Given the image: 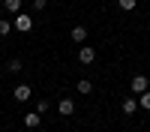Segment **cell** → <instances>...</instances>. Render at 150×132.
<instances>
[{
  "label": "cell",
  "mask_w": 150,
  "mask_h": 132,
  "mask_svg": "<svg viewBox=\"0 0 150 132\" xmlns=\"http://www.w3.org/2000/svg\"><path fill=\"white\" fill-rule=\"evenodd\" d=\"M12 27H15V30H21V33H27V30H33V18H30V15H24V12H18Z\"/></svg>",
  "instance_id": "1"
},
{
  "label": "cell",
  "mask_w": 150,
  "mask_h": 132,
  "mask_svg": "<svg viewBox=\"0 0 150 132\" xmlns=\"http://www.w3.org/2000/svg\"><path fill=\"white\" fill-rule=\"evenodd\" d=\"M147 84H150V81H147L144 75H135L129 87H132V93H138V96H141V93H147Z\"/></svg>",
  "instance_id": "2"
},
{
  "label": "cell",
  "mask_w": 150,
  "mask_h": 132,
  "mask_svg": "<svg viewBox=\"0 0 150 132\" xmlns=\"http://www.w3.org/2000/svg\"><path fill=\"white\" fill-rule=\"evenodd\" d=\"M30 96H33V90H30V84H18V87H15V99H18V102H27Z\"/></svg>",
  "instance_id": "3"
},
{
  "label": "cell",
  "mask_w": 150,
  "mask_h": 132,
  "mask_svg": "<svg viewBox=\"0 0 150 132\" xmlns=\"http://www.w3.org/2000/svg\"><path fill=\"white\" fill-rule=\"evenodd\" d=\"M78 60H81V63H93V60H96V51H93L90 45H84L81 51H78Z\"/></svg>",
  "instance_id": "4"
},
{
  "label": "cell",
  "mask_w": 150,
  "mask_h": 132,
  "mask_svg": "<svg viewBox=\"0 0 150 132\" xmlns=\"http://www.w3.org/2000/svg\"><path fill=\"white\" fill-rule=\"evenodd\" d=\"M57 111L63 114V117H69V114L75 111V105H72V99H60V102H57Z\"/></svg>",
  "instance_id": "5"
},
{
  "label": "cell",
  "mask_w": 150,
  "mask_h": 132,
  "mask_svg": "<svg viewBox=\"0 0 150 132\" xmlns=\"http://www.w3.org/2000/svg\"><path fill=\"white\" fill-rule=\"evenodd\" d=\"M135 111H138V99H132V96L123 99V114H135Z\"/></svg>",
  "instance_id": "6"
},
{
  "label": "cell",
  "mask_w": 150,
  "mask_h": 132,
  "mask_svg": "<svg viewBox=\"0 0 150 132\" xmlns=\"http://www.w3.org/2000/svg\"><path fill=\"white\" fill-rule=\"evenodd\" d=\"M84 39H87V27H81V24L72 27V42H84Z\"/></svg>",
  "instance_id": "7"
},
{
  "label": "cell",
  "mask_w": 150,
  "mask_h": 132,
  "mask_svg": "<svg viewBox=\"0 0 150 132\" xmlns=\"http://www.w3.org/2000/svg\"><path fill=\"white\" fill-rule=\"evenodd\" d=\"M24 126H27V129H36V126H39V114H24Z\"/></svg>",
  "instance_id": "8"
},
{
  "label": "cell",
  "mask_w": 150,
  "mask_h": 132,
  "mask_svg": "<svg viewBox=\"0 0 150 132\" xmlns=\"http://www.w3.org/2000/svg\"><path fill=\"white\" fill-rule=\"evenodd\" d=\"M3 6H6V12H21V0H3Z\"/></svg>",
  "instance_id": "9"
},
{
  "label": "cell",
  "mask_w": 150,
  "mask_h": 132,
  "mask_svg": "<svg viewBox=\"0 0 150 132\" xmlns=\"http://www.w3.org/2000/svg\"><path fill=\"white\" fill-rule=\"evenodd\" d=\"M138 108H144V111H150V90L138 96Z\"/></svg>",
  "instance_id": "10"
},
{
  "label": "cell",
  "mask_w": 150,
  "mask_h": 132,
  "mask_svg": "<svg viewBox=\"0 0 150 132\" xmlns=\"http://www.w3.org/2000/svg\"><path fill=\"white\" fill-rule=\"evenodd\" d=\"M117 6H120L123 12H132V9H135V0H117Z\"/></svg>",
  "instance_id": "11"
},
{
  "label": "cell",
  "mask_w": 150,
  "mask_h": 132,
  "mask_svg": "<svg viewBox=\"0 0 150 132\" xmlns=\"http://www.w3.org/2000/svg\"><path fill=\"white\" fill-rule=\"evenodd\" d=\"M90 90H93V84L87 81V78H81V81H78V93H90Z\"/></svg>",
  "instance_id": "12"
},
{
  "label": "cell",
  "mask_w": 150,
  "mask_h": 132,
  "mask_svg": "<svg viewBox=\"0 0 150 132\" xmlns=\"http://www.w3.org/2000/svg\"><path fill=\"white\" fill-rule=\"evenodd\" d=\"M9 69H12V72H21V60L12 57V60H9Z\"/></svg>",
  "instance_id": "13"
},
{
  "label": "cell",
  "mask_w": 150,
  "mask_h": 132,
  "mask_svg": "<svg viewBox=\"0 0 150 132\" xmlns=\"http://www.w3.org/2000/svg\"><path fill=\"white\" fill-rule=\"evenodd\" d=\"M9 30H12V24H9V21H0V36H6Z\"/></svg>",
  "instance_id": "14"
},
{
  "label": "cell",
  "mask_w": 150,
  "mask_h": 132,
  "mask_svg": "<svg viewBox=\"0 0 150 132\" xmlns=\"http://www.w3.org/2000/svg\"><path fill=\"white\" fill-rule=\"evenodd\" d=\"M45 111H48V102H45V99L36 102V114H45Z\"/></svg>",
  "instance_id": "15"
},
{
  "label": "cell",
  "mask_w": 150,
  "mask_h": 132,
  "mask_svg": "<svg viewBox=\"0 0 150 132\" xmlns=\"http://www.w3.org/2000/svg\"><path fill=\"white\" fill-rule=\"evenodd\" d=\"M45 3L48 0H33V9H45Z\"/></svg>",
  "instance_id": "16"
},
{
  "label": "cell",
  "mask_w": 150,
  "mask_h": 132,
  "mask_svg": "<svg viewBox=\"0 0 150 132\" xmlns=\"http://www.w3.org/2000/svg\"><path fill=\"white\" fill-rule=\"evenodd\" d=\"M0 84H3V81H0Z\"/></svg>",
  "instance_id": "17"
}]
</instances>
